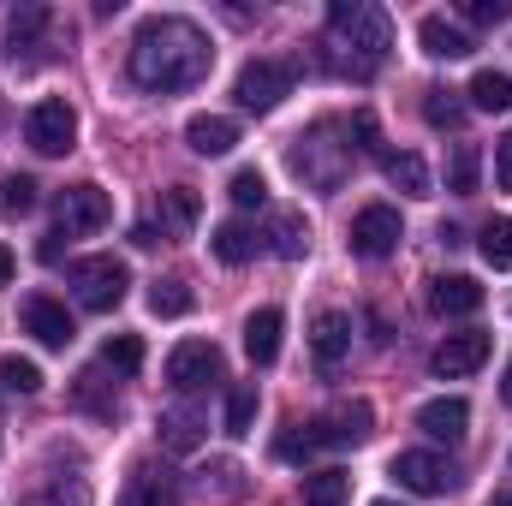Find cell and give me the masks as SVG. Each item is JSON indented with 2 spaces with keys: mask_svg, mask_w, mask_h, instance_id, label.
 I'll list each match as a JSON object with an SVG mask.
<instances>
[{
  "mask_svg": "<svg viewBox=\"0 0 512 506\" xmlns=\"http://www.w3.org/2000/svg\"><path fill=\"white\" fill-rule=\"evenodd\" d=\"M209 66H215V48H209L203 24H191V18H179V12L143 18L137 36H131V84H137V90L173 96V90L203 84Z\"/></svg>",
  "mask_w": 512,
  "mask_h": 506,
  "instance_id": "6da1fadb",
  "label": "cell"
},
{
  "mask_svg": "<svg viewBox=\"0 0 512 506\" xmlns=\"http://www.w3.org/2000/svg\"><path fill=\"white\" fill-rule=\"evenodd\" d=\"M328 66L346 72V78H370L393 48V24H387L382 6L370 0H334L328 6Z\"/></svg>",
  "mask_w": 512,
  "mask_h": 506,
  "instance_id": "7a4b0ae2",
  "label": "cell"
},
{
  "mask_svg": "<svg viewBox=\"0 0 512 506\" xmlns=\"http://www.w3.org/2000/svg\"><path fill=\"white\" fill-rule=\"evenodd\" d=\"M328 137H334V120L310 126L292 143V173H298L304 185H316V191H340V179H346V167H352V143H328Z\"/></svg>",
  "mask_w": 512,
  "mask_h": 506,
  "instance_id": "3957f363",
  "label": "cell"
},
{
  "mask_svg": "<svg viewBox=\"0 0 512 506\" xmlns=\"http://www.w3.org/2000/svg\"><path fill=\"white\" fill-rule=\"evenodd\" d=\"M292 84H298V60H245L233 96H239L245 114H274L292 96Z\"/></svg>",
  "mask_w": 512,
  "mask_h": 506,
  "instance_id": "277c9868",
  "label": "cell"
},
{
  "mask_svg": "<svg viewBox=\"0 0 512 506\" xmlns=\"http://www.w3.org/2000/svg\"><path fill=\"white\" fill-rule=\"evenodd\" d=\"M72 292H78V304L84 310H96V316H108V310H120V298H126L131 274L126 262H114V256H84V262H72Z\"/></svg>",
  "mask_w": 512,
  "mask_h": 506,
  "instance_id": "5b68a950",
  "label": "cell"
},
{
  "mask_svg": "<svg viewBox=\"0 0 512 506\" xmlns=\"http://www.w3.org/2000/svg\"><path fill=\"white\" fill-rule=\"evenodd\" d=\"M24 143H30L36 155H66V149L78 143V114H72V102H66V96L36 102V108L24 114Z\"/></svg>",
  "mask_w": 512,
  "mask_h": 506,
  "instance_id": "8992f818",
  "label": "cell"
},
{
  "mask_svg": "<svg viewBox=\"0 0 512 506\" xmlns=\"http://www.w3.org/2000/svg\"><path fill=\"white\" fill-rule=\"evenodd\" d=\"M108 215H114V203H108V191L90 185V179H84V185H66V191L54 197V221H60L66 239H78V233H102Z\"/></svg>",
  "mask_w": 512,
  "mask_h": 506,
  "instance_id": "52a82bcc",
  "label": "cell"
},
{
  "mask_svg": "<svg viewBox=\"0 0 512 506\" xmlns=\"http://www.w3.org/2000/svg\"><path fill=\"white\" fill-rule=\"evenodd\" d=\"M167 381H173V393H203V387H215V381H221V346H215V340H179V346L167 352Z\"/></svg>",
  "mask_w": 512,
  "mask_h": 506,
  "instance_id": "ba28073f",
  "label": "cell"
},
{
  "mask_svg": "<svg viewBox=\"0 0 512 506\" xmlns=\"http://www.w3.org/2000/svg\"><path fill=\"white\" fill-rule=\"evenodd\" d=\"M399 239H405V227H399V209L370 203V209H358V215H352V256H364V262H382V256L399 251Z\"/></svg>",
  "mask_w": 512,
  "mask_h": 506,
  "instance_id": "9c48e42d",
  "label": "cell"
},
{
  "mask_svg": "<svg viewBox=\"0 0 512 506\" xmlns=\"http://www.w3.org/2000/svg\"><path fill=\"white\" fill-rule=\"evenodd\" d=\"M489 352H495V340H489L483 328H465V334H447V340L435 346L429 370H435L441 381H465V376H477V370L489 364Z\"/></svg>",
  "mask_w": 512,
  "mask_h": 506,
  "instance_id": "30bf717a",
  "label": "cell"
},
{
  "mask_svg": "<svg viewBox=\"0 0 512 506\" xmlns=\"http://www.w3.org/2000/svg\"><path fill=\"white\" fill-rule=\"evenodd\" d=\"M370 429H376L370 399H346V405H334L310 423V441L316 447H358V441H370Z\"/></svg>",
  "mask_w": 512,
  "mask_h": 506,
  "instance_id": "8fae6325",
  "label": "cell"
},
{
  "mask_svg": "<svg viewBox=\"0 0 512 506\" xmlns=\"http://www.w3.org/2000/svg\"><path fill=\"white\" fill-rule=\"evenodd\" d=\"M24 334H36V346H48V352H66L78 328H72V316H66L60 298L30 292V298H24Z\"/></svg>",
  "mask_w": 512,
  "mask_h": 506,
  "instance_id": "7c38bea8",
  "label": "cell"
},
{
  "mask_svg": "<svg viewBox=\"0 0 512 506\" xmlns=\"http://www.w3.org/2000/svg\"><path fill=\"white\" fill-rule=\"evenodd\" d=\"M346 352H352V316L346 310H322L310 322V358H316V370L334 376L346 364Z\"/></svg>",
  "mask_w": 512,
  "mask_h": 506,
  "instance_id": "4fadbf2b",
  "label": "cell"
},
{
  "mask_svg": "<svg viewBox=\"0 0 512 506\" xmlns=\"http://www.w3.org/2000/svg\"><path fill=\"white\" fill-rule=\"evenodd\" d=\"M393 477H399V489H411V495H447V489L459 483V471H453L441 453H399V459H393Z\"/></svg>",
  "mask_w": 512,
  "mask_h": 506,
  "instance_id": "5bb4252c",
  "label": "cell"
},
{
  "mask_svg": "<svg viewBox=\"0 0 512 506\" xmlns=\"http://www.w3.org/2000/svg\"><path fill=\"white\" fill-rule=\"evenodd\" d=\"M429 310L435 316H477L483 310V286L471 274H435L429 280Z\"/></svg>",
  "mask_w": 512,
  "mask_h": 506,
  "instance_id": "9a60e30c",
  "label": "cell"
},
{
  "mask_svg": "<svg viewBox=\"0 0 512 506\" xmlns=\"http://www.w3.org/2000/svg\"><path fill=\"white\" fill-rule=\"evenodd\" d=\"M417 42H423V54L429 60H465L477 42H471V30L465 24H453V18H441V12H429L423 24H417Z\"/></svg>",
  "mask_w": 512,
  "mask_h": 506,
  "instance_id": "2e32d148",
  "label": "cell"
},
{
  "mask_svg": "<svg viewBox=\"0 0 512 506\" xmlns=\"http://www.w3.org/2000/svg\"><path fill=\"white\" fill-rule=\"evenodd\" d=\"M120 506H179V477L167 465H137Z\"/></svg>",
  "mask_w": 512,
  "mask_h": 506,
  "instance_id": "e0dca14e",
  "label": "cell"
},
{
  "mask_svg": "<svg viewBox=\"0 0 512 506\" xmlns=\"http://www.w3.org/2000/svg\"><path fill=\"white\" fill-rule=\"evenodd\" d=\"M465 423H471V405L465 399H429V405H417V429L429 435V441H459L465 435Z\"/></svg>",
  "mask_w": 512,
  "mask_h": 506,
  "instance_id": "ac0fdd59",
  "label": "cell"
},
{
  "mask_svg": "<svg viewBox=\"0 0 512 506\" xmlns=\"http://www.w3.org/2000/svg\"><path fill=\"white\" fill-rule=\"evenodd\" d=\"M42 30H54V12L36 6V0H24V6L6 18V48H12V60H30V48L42 42Z\"/></svg>",
  "mask_w": 512,
  "mask_h": 506,
  "instance_id": "d6986e66",
  "label": "cell"
},
{
  "mask_svg": "<svg viewBox=\"0 0 512 506\" xmlns=\"http://www.w3.org/2000/svg\"><path fill=\"white\" fill-rule=\"evenodd\" d=\"M185 143L197 155H227L239 143V120H227V114H191L185 120Z\"/></svg>",
  "mask_w": 512,
  "mask_h": 506,
  "instance_id": "ffe728a7",
  "label": "cell"
},
{
  "mask_svg": "<svg viewBox=\"0 0 512 506\" xmlns=\"http://www.w3.org/2000/svg\"><path fill=\"white\" fill-rule=\"evenodd\" d=\"M280 328H286V316L274 310V304H262V310H251V322H245V352H251V364H274L280 358Z\"/></svg>",
  "mask_w": 512,
  "mask_h": 506,
  "instance_id": "44dd1931",
  "label": "cell"
},
{
  "mask_svg": "<svg viewBox=\"0 0 512 506\" xmlns=\"http://www.w3.org/2000/svg\"><path fill=\"white\" fill-rule=\"evenodd\" d=\"M382 173H387V185H393V191H405V197H429V191H435V179H429L423 155H411V149L382 155Z\"/></svg>",
  "mask_w": 512,
  "mask_h": 506,
  "instance_id": "7402d4cb",
  "label": "cell"
},
{
  "mask_svg": "<svg viewBox=\"0 0 512 506\" xmlns=\"http://www.w3.org/2000/svg\"><path fill=\"white\" fill-rule=\"evenodd\" d=\"M465 96H471V108H477V114H507V108H512V78L489 66V72H477V78H471V90H465Z\"/></svg>",
  "mask_w": 512,
  "mask_h": 506,
  "instance_id": "603a6c76",
  "label": "cell"
},
{
  "mask_svg": "<svg viewBox=\"0 0 512 506\" xmlns=\"http://www.w3.org/2000/svg\"><path fill=\"white\" fill-rule=\"evenodd\" d=\"M477 179H483V149L477 143H453V155H447V191L453 197H471Z\"/></svg>",
  "mask_w": 512,
  "mask_h": 506,
  "instance_id": "cb8c5ba5",
  "label": "cell"
},
{
  "mask_svg": "<svg viewBox=\"0 0 512 506\" xmlns=\"http://www.w3.org/2000/svg\"><path fill=\"white\" fill-rule=\"evenodd\" d=\"M209 251L221 256L227 268H239V262H251V256H256V233L245 227V221H221V227H215V239H209Z\"/></svg>",
  "mask_w": 512,
  "mask_h": 506,
  "instance_id": "d4e9b609",
  "label": "cell"
},
{
  "mask_svg": "<svg viewBox=\"0 0 512 506\" xmlns=\"http://www.w3.org/2000/svg\"><path fill=\"white\" fill-rule=\"evenodd\" d=\"M465 114H471V102H459V90H423V120L435 131L465 126Z\"/></svg>",
  "mask_w": 512,
  "mask_h": 506,
  "instance_id": "484cf974",
  "label": "cell"
},
{
  "mask_svg": "<svg viewBox=\"0 0 512 506\" xmlns=\"http://www.w3.org/2000/svg\"><path fill=\"white\" fill-rule=\"evenodd\" d=\"M24 506H90V483H84V477H54V483L30 489Z\"/></svg>",
  "mask_w": 512,
  "mask_h": 506,
  "instance_id": "4316f807",
  "label": "cell"
},
{
  "mask_svg": "<svg viewBox=\"0 0 512 506\" xmlns=\"http://www.w3.org/2000/svg\"><path fill=\"white\" fill-rule=\"evenodd\" d=\"M197 215H203V203H197V191H191V185H173V191H161V227L185 233V227H197Z\"/></svg>",
  "mask_w": 512,
  "mask_h": 506,
  "instance_id": "83f0119b",
  "label": "cell"
},
{
  "mask_svg": "<svg viewBox=\"0 0 512 506\" xmlns=\"http://www.w3.org/2000/svg\"><path fill=\"white\" fill-rule=\"evenodd\" d=\"M161 441H167V447H179V453H191V447L203 441V417H197L191 405H179V411H161Z\"/></svg>",
  "mask_w": 512,
  "mask_h": 506,
  "instance_id": "f1b7e54d",
  "label": "cell"
},
{
  "mask_svg": "<svg viewBox=\"0 0 512 506\" xmlns=\"http://www.w3.org/2000/svg\"><path fill=\"white\" fill-rule=\"evenodd\" d=\"M352 501V477L346 471H316L304 477V506H346Z\"/></svg>",
  "mask_w": 512,
  "mask_h": 506,
  "instance_id": "f546056e",
  "label": "cell"
},
{
  "mask_svg": "<svg viewBox=\"0 0 512 506\" xmlns=\"http://www.w3.org/2000/svg\"><path fill=\"white\" fill-rule=\"evenodd\" d=\"M304 251H310V221L286 209V215L274 221V256H286V262H298Z\"/></svg>",
  "mask_w": 512,
  "mask_h": 506,
  "instance_id": "4dcf8cb0",
  "label": "cell"
},
{
  "mask_svg": "<svg viewBox=\"0 0 512 506\" xmlns=\"http://www.w3.org/2000/svg\"><path fill=\"white\" fill-rule=\"evenodd\" d=\"M191 304H197V298H191L185 280H155V286H149V310H155V316H191Z\"/></svg>",
  "mask_w": 512,
  "mask_h": 506,
  "instance_id": "1f68e13d",
  "label": "cell"
},
{
  "mask_svg": "<svg viewBox=\"0 0 512 506\" xmlns=\"http://www.w3.org/2000/svg\"><path fill=\"white\" fill-rule=\"evenodd\" d=\"M477 251H483L489 268H512V215H501V221H489V227H483Z\"/></svg>",
  "mask_w": 512,
  "mask_h": 506,
  "instance_id": "d6a6232c",
  "label": "cell"
},
{
  "mask_svg": "<svg viewBox=\"0 0 512 506\" xmlns=\"http://www.w3.org/2000/svg\"><path fill=\"white\" fill-rule=\"evenodd\" d=\"M36 209V179L30 173H6L0 179V215H30Z\"/></svg>",
  "mask_w": 512,
  "mask_h": 506,
  "instance_id": "836d02e7",
  "label": "cell"
},
{
  "mask_svg": "<svg viewBox=\"0 0 512 506\" xmlns=\"http://www.w3.org/2000/svg\"><path fill=\"white\" fill-rule=\"evenodd\" d=\"M102 364L120 370V376H137V370H143V340H137V334H114V340L102 346Z\"/></svg>",
  "mask_w": 512,
  "mask_h": 506,
  "instance_id": "e575fe53",
  "label": "cell"
},
{
  "mask_svg": "<svg viewBox=\"0 0 512 506\" xmlns=\"http://www.w3.org/2000/svg\"><path fill=\"white\" fill-rule=\"evenodd\" d=\"M256 423V381H239L227 393V435H251Z\"/></svg>",
  "mask_w": 512,
  "mask_h": 506,
  "instance_id": "d590c367",
  "label": "cell"
},
{
  "mask_svg": "<svg viewBox=\"0 0 512 506\" xmlns=\"http://www.w3.org/2000/svg\"><path fill=\"white\" fill-rule=\"evenodd\" d=\"M227 197H233L239 209H262V203H268V179H262L256 167H239L233 185H227Z\"/></svg>",
  "mask_w": 512,
  "mask_h": 506,
  "instance_id": "8d00e7d4",
  "label": "cell"
},
{
  "mask_svg": "<svg viewBox=\"0 0 512 506\" xmlns=\"http://www.w3.org/2000/svg\"><path fill=\"white\" fill-rule=\"evenodd\" d=\"M0 387H12V393H42V370L12 352V358H0Z\"/></svg>",
  "mask_w": 512,
  "mask_h": 506,
  "instance_id": "74e56055",
  "label": "cell"
},
{
  "mask_svg": "<svg viewBox=\"0 0 512 506\" xmlns=\"http://www.w3.org/2000/svg\"><path fill=\"white\" fill-rule=\"evenodd\" d=\"M459 18H471V24H507L512 0H459Z\"/></svg>",
  "mask_w": 512,
  "mask_h": 506,
  "instance_id": "f35d334b",
  "label": "cell"
},
{
  "mask_svg": "<svg viewBox=\"0 0 512 506\" xmlns=\"http://www.w3.org/2000/svg\"><path fill=\"white\" fill-rule=\"evenodd\" d=\"M274 453H280V459H292V465H298V459H310V453H316V441H310V429H304V435H298V429H286V435H280V441H274Z\"/></svg>",
  "mask_w": 512,
  "mask_h": 506,
  "instance_id": "ab89813d",
  "label": "cell"
},
{
  "mask_svg": "<svg viewBox=\"0 0 512 506\" xmlns=\"http://www.w3.org/2000/svg\"><path fill=\"white\" fill-rule=\"evenodd\" d=\"M495 185H501V191H512V131L495 143Z\"/></svg>",
  "mask_w": 512,
  "mask_h": 506,
  "instance_id": "60d3db41",
  "label": "cell"
},
{
  "mask_svg": "<svg viewBox=\"0 0 512 506\" xmlns=\"http://www.w3.org/2000/svg\"><path fill=\"white\" fill-rule=\"evenodd\" d=\"M60 251H66V233H60V227H54V233H48V239H42V262H60Z\"/></svg>",
  "mask_w": 512,
  "mask_h": 506,
  "instance_id": "b9f144b4",
  "label": "cell"
},
{
  "mask_svg": "<svg viewBox=\"0 0 512 506\" xmlns=\"http://www.w3.org/2000/svg\"><path fill=\"white\" fill-rule=\"evenodd\" d=\"M131 245H143V251H149V245H161V233H155V227H149V221H143V227H137V233H131Z\"/></svg>",
  "mask_w": 512,
  "mask_h": 506,
  "instance_id": "7bdbcfd3",
  "label": "cell"
},
{
  "mask_svg": "<svg viewBox=\"0 0 512 506\" xmlns=\"http://www.w3.org/2000/svg\"><path fill=\"white\" fill-rule=\"evenodd\" d=\"M6 280H12V251L0 245V286H6Z\"/></svg>",
  "mask_w": 512,
  "mask_h": 506,
  "instance_id": "ee69618b",
  "label": "cell"
},
{
  "mask_svg": "<svg viewBox=\"0 0 512 506\" xmlns=\"http://www.w3.org/2000/svg\"><path fill=\"white\" fill-rule=\"evenodd\" d=\"M501 399L512 405V358H507V381H501Z\"/></svg>",
  "mask_w": 512,
  "mask_h": 506,
  "instance_id": "f6af8a7d",
  "label": "cell"
},
{
  "mask_svg": "<svg viewBox=\"0 0 512 506\" xmlns=\"http://www.w3.org/2000/svg\"><path fill=\"white\" fill-rule=\"evenodd\" d=\"M489 506H512V489H501V495H489Z\"/></svg>",
  "mask_w": 512,
  "mask_h": 506,
  "instance_id": "bcb514c9",
  "label": "cell"
},
{
  "mask_svg": "<svg viewBox=\"0 0 512 506\" xmlns=\"http://www.w3.org/2000/svg\"><path fill=\"white\" fill-rule=\"evenodd\" d=\"M376 506H399V501H376Z\"/></svg>",
  "mask_w": 512,
  "mask_h": 506,
  "instance_id": "7dc6e473",
  "label": "cell"
}]
</instances>
